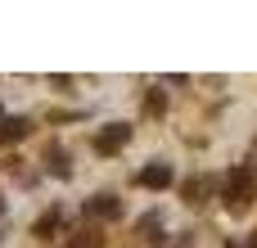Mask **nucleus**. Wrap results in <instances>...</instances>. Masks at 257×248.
<instances>
[{
    "label": "nucleus",
    "mask_w": 257,
    "mask_h": 248,
    "mask_svg": "<svg viewBox=\"0 0 257 248\" xmlns=\"http://www.w3.org/2000/svg\"><path fill=\"white\" fill-rule=\"evenodd\" d=\"M163 104H167V99H163V95H158V90H154V95H149V104H145V108H149V113H163Z\"/></svg>",
    "instance_id": "10"
},
{
    "label": "nucleus",
    "mask_w": 257,
    "mask_h": 248,
    "mask_svg": "<svg viewBox=\"0 0 257 248\" xmlns=\"http://www.w3.org/2000/svg\"><path fill=\"white\" fill-rule=\"evenodd\" d=\"M126 140H131V127H126V122H108V127L95 136V154H104V158H108V154H117Z\"/></svg>",
    "instance_id": "2"
},
{
    "label": "nucleus",
    "mask_w": 257,
    "mask_h": 248,
    "mask_svg": "<svg viewBox=\"0 0 257 248\" xmlns=\"http://www.w3.org/2000/svg\"><path fill=\"white\" fill-rule=\"evenodd\" d=\"M86 217L113 221V217H122V199L117 194H95V199H86Z\"/></svg>",
    "instance_id": "3"
},
{
    "label": "nucleus",
    "mask_w": 257,
    "mask_h": 248,
    "mask_svg": "<svg viewBox=\"0 0 257 248\" xmlns=\"http://www.w3.org/2000/svg\"><path fill=\"white\" fill-rule=\"evenodd\" d=\"M45 167H54V176H68L72 167H68V154L54 145V149H45Z\"/></svg>",
    "instance_id": "6"
},
{
    "label": "nucleus",
    "mask_w": 257,
    "mask_h": 248,
    "mask_svg": "<svg viewBox=\"0 0 257 248\" xmlns=\"http://www.w3.org/2000/svg\"><path fill=\"white\" fill-rule=\"evenodd\" d=\"M27 131H32V122H27V117H0V140H5V145L23 140Z\"/></svg>",
    "instance_id": "5"
},
{
    "label": "nucleus",
    "mask_w": 257,
    "mask_h": 248,
    "mask_svg": "<svg viewBox=\"0 0 257 248\" xmlns=\"http://www.w3.org/2000/svg\"><path fill=\"white\" fill-rule=\"evenodd\" d=\"M0 212H5V194H0Z\"/></svg>",
    "instance_id": "11"
},
{
    "label": "nucleus",
    "mask_w": 257,
    "mask_h": 248,
    "mask_svg": "<svg viewBox=\"0 0 257 248\" xmlns=\"http://www.w3.org/2000/svg\"><path fill=\"white\" fill-rule=\"evenodd\" d=\"M72 248H104V235H99V230H81V235L72 239Z\"/></svg>",
    "instance_id": "8"
},
{
    "label": "nucleus",
    "mask_w": 257,
    "mask_h": 248,
    "mask_svg": "<svg viewBox=\"0 0 257 248\" xmlns=\"http://www.w3.org/2000/svg\"><path fill=\"white\" fill-rule=\"evenodd\" d=\"M257 194V172L253 167H235L230 176H226V185H221V203L230 208V212H244L248 203H253Z\"/></svg>",
    "instance_id": "1"
},
{
    "label": "nucleus",
    "mask_w": 257,
    "mask_h": 248,
    "mask_svg": "<svg viewBox=\"0 0 257 248\" xmlns=\"http://www.w3.org/2000/svg\"><path fill=\"white\" fill-rule=\"evenodd\" d=\"M136 181H140L145 190H163V185H172V167H167V163H149Z\"/></svg>",
    "instance_id": "4"
},
{
    "label": "nucleus",
    "mask_w": 257,
    "mask_h": 248,
    "mask_svg": "<svg viewBox=\"0 0 257 248\" xmlns=\"http://www.w3.org/2000/svg\"><path fill=\"white\" fill-rule=\"evenodd\" d=\"M208 190H212V181H203V176L199 181H185V203H203Z\"/></svg>",
    "instance_id": "7"
},
{
    "label": "nucleus",
    "mask_w": 257,
    "mask_h": 248,
    "mask_svg": "<svg viewBox=\"0 0 257 248\" xmlns=\"http://www.w3.org/2000/svg\"><path fill=\"white\" fill-rule=\"evenodd\" d=\"M248 248H257V235H253V244H248Z\"/></svg>",
    "instance_id": "12"
},
{
    "label": "nucleus",
    "mask_w": 257,
    "mask_h": 248,
    "mask_svg": "<svg viewBox=\"0 0 257 248\" xmlns=\"http://www.w3.org/2000/svg\"><path fill=\"white\" fill-rule=\"evenodd\" d=\"M54 226H59V212H45V217H41V221H36V235H50V230H54Z\"/></svg>",
    "instance_id": "9"
}]
</instances>
